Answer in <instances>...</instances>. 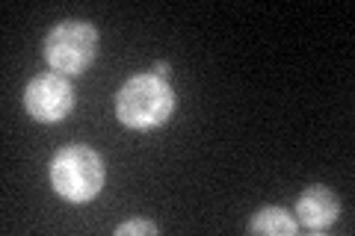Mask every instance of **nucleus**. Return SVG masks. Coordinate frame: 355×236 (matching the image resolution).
Here are the masks:
<instances>
[{
	"label": "nucleus",
	"mask_w": 355,
	"mask_h": 236,
	"mask_svg": "<svg viewBox=\"0 0 355 236\" xmlns=\"http://www.w3.org/2000/svg\"><path fill=\"white\" fill-rule=\"evenodd\" d=\"M24 104H27V112L36 121L53 125V121H62L71 112V107H74V89L57 71L39 74V77H33V80L27 83Z\"/></svg>",
	"instance_id": "nucleus-4"
},
{
	"label": "nucleus",
	"mask_w": 355,
	"mask_h": 236,
	"mask_svg": "<svg viewBox=\"0 0 355 236\" xmlns=\"http://www.w3.org/2000/svg\"><path fill=\"white\" fill-rule=\"evenodd\" d=\"M172 109H175V92L157 74L130 77L116 95V118L133 130H148L163 125L172 116Z\"/></svg>",
	"instance_id": "nucleus-1"
},
{
	"label": "nucleus",
	"mask_w": 355,
	"mask_h": 236,
	"mask_svg": "<svg viewBox=\"0 0 355 236\" xmlns=\"http://www.w3.org/2000/svg\"><path fill=\"white\" fill-rule=\"evenodd\" d=\"M51 181L53 189L71 204L92 201L104 186V163L86 145H71L62 148L51 160Z\"/></svg>",
	"instance_id": "nucleus-2"
},
{
	"label": "nucleus",
	"mask_w": 355,
	"mask_h": 236,
	"mask_svg": "<svg viewBox=\"0 0 355 236\" xmlns=\"http://www.w3.org/2000/svg\"><path fill=\"white\" fill-rule=\"evenodd\" d=\"M44 60L57 74H83L95 60L98 30L89 21H60L44 36Z\"/></svg>",
	"instance_id": "nucleus-3"
},
{
	"label": "nucleus",
	"mask_w": 355,
	"mask_h": 236,
	"mask_svg": "<svg viewBox=\"0 0 355 236\" xmlns=\"http://www.w3.org/2000/svg\"><path fill=\"white\" fill-rule=\"evenodd\" d=\"M249 233H272V236H293L296 233V219L282 207H263L254 212L249 221Z\"/></svg>",
	"instance_id": "nucleus-6"
},
{
	"label": "nucleus",
	"mask_w": 355,
	"mask_h": 236,
	"mask_svg": "<svg viewBox=\"0 0 355 236\" xmlns=\"http://www.w3.org/2000/svg\"><path fill=\"white\" fill-rule=\"evenodd\" d=\"M128 233H146V236H157L160 228L154 221H125V224H119L116 228V236H128Z\"/></svg>",
	"instance_id": "nucleus-7"
},
{
	"label": "nucleus",
	"mask_w": 355,
	"mask_h": 236,
	"mask_svg": "<svg viewBox=\"0 0 355 236\" xmlns=\"http://www.w3.org/2000/svg\"><path fill=\"white\" fill-rule=\"evenodd\" d=\"M340 216V201L326 186H308L296 201V219L311 230H323Z\"/></svg>",
	"instance_id": "nucleus-5"
},
{
	"label": "nucleus",
	"mask_w": 355,
	"mask_h": 236,
	"mask_svg": "<svg viewBox=\"0 0 355 236\" xmlns=\"http://www.w3.org/2000/svg\"><path fill=\"white\" fill-rule=\"evenodd\" d=\"M154 74L166 80V77H169V62H157V65H154Z\"/></svg>",
	"instance_id": "nucleus-8"
}]
</instances>
